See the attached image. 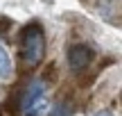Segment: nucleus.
Segmentation results:
<instances>
[{
	"mask_svg": "<svg viewBox=\"0 0 122 116\" xmlns=\"http://www.w3.org/2000/svg\"><path fill=\"white\" fill-rule=\"evenodd\" d=\"M20 59L27 68H36L45 59V32L41 23H27L20 30Z\"/></svg>",
	"mask_w": 122,
	"mask_h": 116,
	"instance_id": "1",
	"label": "nucleus"
},
{
	"mask_svg": "<svg viewBox=\"0 0 122 116\" xmlns=\"http://www.w3.org/2000/svg\"><path fill=\"white\" fill-rule=\"evenodd\" d=\"M52 107V103H50V98L45 93L36 96L34 100H32L30 105H25V116H48V109Z\"/></svg>",
	"mask_w": 122,
	"mask_h": 116,
	"instance_id": "4",
	"label": "nucleus"
},
{
	"mask_svg": "<svg viewBox=\"0 0 122 116\" xmlns=\"http://www.w3.org/2000/svg\"><path fill=\"white\" fill-rule=\"evenodd\" d=\"M14 77V62L9 57V50L5 43H0V80H11Z\"/></svg>",
	"mask_w": 122,
	"mask_h": 116,
	"instance_id": "5",
	"label": "nucleus"
},
{
	"mask_svg": "<svg viewBox=\"0 0 122 116\" xmlns=\"http://www.w3.org/2000/svg\"><path fill=\"white\" fill-rule=\"evenodd\" d=\"M93 59H95V50L86 43H72L68 48V66H70L72 73L86 71L93 64Z\"/></svg>",
	"mask_w": 122,
	"mask_h": 116,
	"instance_id": "2",
	"label": "nucleus"
},
{
	"mask_svg": "<svg viewBox=\"0 0 122 116\" xmlns=\"http://www.w3.org/2000/svg\"><path fill=\"white\" fill-rule=\"evenodd\" d=\"M50 116H70V105L68 103H57L54 109H48Z\"/></svg>",
	"mask_w": 122,
	"mask_h": 116,
	"instance_id": "6",
	"label": "nucleus"
},
{
	"mask_svg": "<svg viewBox=\"0 0 122 116\" xmlns=\"http://www.w3.org/2000/svg\"><path fill=\"white\" fill-rule=\"evenodd\" d=\"M45 84H48V82L41 80V77H34V80H30V82H27V84L16 93V96H18V107H25V105H30L32 100L36 98V96L45 93Z\"/></svg>",
	"mask_w": 122,
	"mask_h": 116,
	"instance_id": "3",
	"label": "nucleus"
},
{
	"mask_svg": "<svg viewBox=\"0 0 122 116\" xmlns=\"http://www.w3.org/2000/svg\"><path fill=\"white\" fill-rule=\"evenodd\" d=\"M95 116H113V114H111V112H109V109H102V112H97Z\"/></svg>",
	"mask_w": 122,
	"mask_h": 116,
	"instance_id": "7",
	"label": "nucleus"
}]
</instances>
